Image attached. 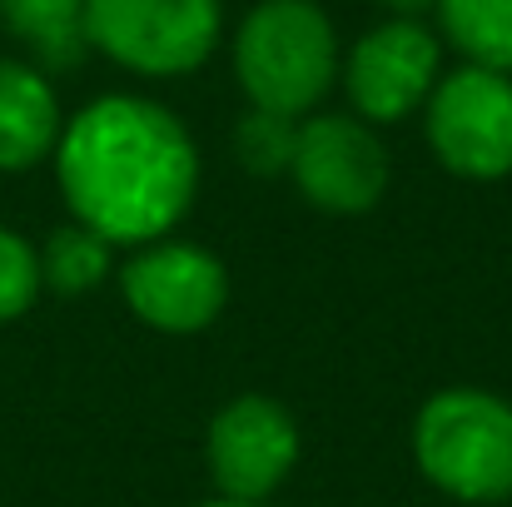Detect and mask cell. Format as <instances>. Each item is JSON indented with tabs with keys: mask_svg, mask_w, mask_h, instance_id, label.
<instances>
[{
	"mask_svg": "<svg viewBox=\"0 0 512 507\" xmlns=\"http://www.w3.org/2000/svg\"><path fill=\"white\" fill-rule=\"evenodd\" d=\"M70 219L105 244L165 239L199 189V145L184 120L145 95H100L75 110L55 145Z\"/></svg>",
	"mask_w": 512,
	"mask_h": 507,
	"instance_id": "6da1fadb",
	"label": "cell"
},
{
	"mask_svg": "<svg viewBox=\"0 0 512 507\" xmlns=\"http://www.w3.org/2000/svg\"><path fill=\"white\" fill-rule=\"evenodd\" d=\"M339 30L319 0H259L234 30V75L254 110L304 120L339 85Z\"/></svg>",
	"mask_w": 512,
	"mask_h": 507,
	"instance_id": "7a4b0ae2",
	"label": "cell"
},
{
	"mask_svg": "<svg viewBox=\"0 0 512 507\" xmlns=\"http://www.w3.org/2000/svg\"><path fill=\"white\" fill-rule=\"evenodd\" d=\"M413 463L458 503H508L512 403L488 388H438L413 418Z\"/></svg>",
	"mask_w": 512,
	"mask_h": 507,
	"instance_id": "3957f363",
	"label": "cell"
},
{
	"mask_svg": "<svg viewBox=\"0 0 512 507\" xmlns=\"http://www.w3.org/2000/svg\"><path fill=\"white\" fill-rule=\"evenodd\" d=\"M85 40L130 75L179 80L219 50L224 0H85Z\"/></svg>",
	"mask_w": 512,
	"mask_h": 507,
	"instance_id": "277c9868",
	"label": "cell"
},
{
	"mask_svg": "<svg viewBox=\"0 0 512 507\" xmlns=\"http://www.w3.org/2000/svg\"><path fill=\"white\" fill-rule=\"evenodd\" d=\"M423 130L438 155V165L458 179H508L512 174V75L488 65H458L448 70L428 105Z\"/></svg>",
	"mask_w": 512,
	"mask_h": 507,
	"instance_id": "5b68a950",
	"label": "cell"
},
{
	"mask_svg": "<svg viewBox=\"0 0 512 507\" xmlns=\"http://www.w3.org/2000/svg\"><path fill=\"white\" fill-rule=\"evenodd\" d=\"M339 80L358 120L398 125L423 110L443 80V40L423 20H378L343 55Z\"/></svg>",
	"mask_w": 512,
	"mask_h": 507,
	"instance_id": "8992f818",
	"label": "cell"
},
{
	"mask_svg": "<svg viewBox=\"0 0 512 507\" xmlns=\"http://www.w3.org/2000/svg\"><path fill=\"white\" fill-rule=\"evenodd\" d=\"M120 294L155 334H199L229 304V269L189 239H150L120 264Z\"/></svg>",
	"mask_w": 512,
	"mask_h": 507,
	"instance_id": "52a82bcc",
	"label": "cell"
},
{
	"mask_svg": "<svg viewBox=\"0 0 512 507\" xmlns=\"http://www.w3.org/2000/svg\"><path fill=\"white\" fill-rule=\"evenodd\" d=\"M204 458H209V478L219 498L269 503L299 463V423L279 398L239 393L214 413Z\"/></svg>",
	"mask_w": 512,
	"mask_h": 507,
	"instance_id": "ba28073f",
	"label": "cell"
},
{
	"mask_svg": "<svg viewBox=\"0 0 512 507\" xmlns=\"http://www.w3.org/2000/svg\"><path fill=\"white\" fill-rule=\"evenodd\" d=\"M388 150L378 140V130L358 115H304L299 120V140H294V160L289 179L294 189L329 214H368L383 189H388Z\"/></svg>",
	"mask_w": 512,
	"mask_h": 507,
	"instance_id": "9c48e42d",
	"label": "cell"
},
{
	"mask_svg": "<svg viewBox=\"0 0 512 507\" xmlns=\"http://www.w3.org/2000/svg\"><path fill=\"white\" fill-rule=\"evenodd\" d=\"M65 130L50 75L30 60L0 55V174L35 169L55 155Z\"/></svg>",
	"mask_w": 512,
	"mask_h": 507,
	"instance_id": "30bf717a",
	"label": "cell"
},
{
	"mask_svg": "<svg viewBox=\"0 0 512 507\" xmlns=\"http://www.w3.org/2000/svg\"><path fill=\"white\" fill-rule=\"evenodd\" d=\"M0 25L30 50L40 70H70L85 60V0H0Z\"/></svg>",
	"mask_w": 512,
	"mask_h": 507,
	"instance_id": "8fae6325",
	"label": "cell"
},
{
	"mask_svg": "<svg viewBox=\"0 0 512 507\" xmlns=\"http://www.w3.org/2000/svg\"><path fill=\"white\" fill-rule=\"evenodd\" d=\"M443 40L468 60L512 75V0H433Z\"/></svg>",
	"mask_w": 512,
	"mask_h": 507,
	"instance_id": "7c38bea8",
	"label": "cell"
},
{
	"mask_svg": "<svg viewBox=\"0 0 512 507\" xmlns=\"http://www.w3.org/2000/svg\"><path fill=\"white\" fill-rule=\"evenodd\" d=\"M110 249L95 229L85 224H60L45 249H40V284L55 294H90L110 274Z\"/></svg>",
	"mask_w": 512,
	"mask_h": 507,
	"instance_id": "4fadbf2b",
	"label": "cell"
},
{
	"mask_svg": "<svg viewBox=\"0 0 512 507\" xmlns=\"http://www.w3.org/2000/svg\"><path fill=\"white\" fill-rule=\"evenodd\" d=\"M294 140H299V120L274 115V110H254V105H249V115L234 130L239 165L249 169V174H289Z\"/></svg>",
	"mask_w": 512,
	"mask_h": 507,
	"instance_id": "5bb4252c",
	"label": "cell"
},
{
	"mask_svg": "<svg viewBox=\"0 0 512 507\" xmlns=\"http://www.w3.org/2000/svg\"><path fill=\"white\" fill-rule=\"evenodd\" d=\"M40 249L0 224V324H15L40 299Z\"/></svg>",
	"mask_w": 512,
	"mask_h": 507,
	"instance_id": "9a60e30c",
	"label": "cell"
},
{
	"mask_svg": "<svg viewBox=\"0 0 512 507\" xmlns=\"http://www.w3.org/2000/svg\"><path fill=\"white\" fill-rule=\"evenodd\" d=\"M378 10H388V20H423V10H433V0H373Z\"/></svg>",
	"mask_w": 512,
	"mask_h": 507,
	"instance_id": "2e32d148",
	"label": "cell"
},
{
	"mask_svg": "<svg viewBox=\"0 0 512 507\" xmlns=\"http://www.w3.org/2000/svg\"><path fill=\"white\" fill-rule=\"evenodd\" d=\"M204 507H269V503H229V498H214V503H204Z\"/></svg>",
	"mask_w": 512,
	"mask_h": 507,
	"instance_id": "e0dca14e",
	"label": "cell"
}]
</instances>
